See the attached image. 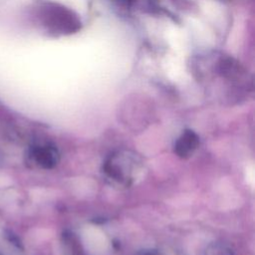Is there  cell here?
Segmentation results:
<instances>
[{
    "label": "cell",
    "mask_w": 255,
    "mask_h": 255,
    "mask_svg": "<svg viewBox=\"0 0 255 255\" xmlns=\"http://www.w3.org/2000/svg\"><path fill=\"white\" fill-rule=\"evenodd\" d=\"M199 145V137L192 129H184L174 143V153L180 158L190 157Z\"/></svg>",
    "instance_id": "obj_4"
},
{
    "label": "cell",
    "mask_w": 255,
    "mask_h": 255,
    "mask_svg": "<svg viewBox=\"0 0 255 255\" xmlns=\"http://www.w3.org/2000/svg\"><path fill=\"white\" fill-rule=\"evenodd\" d=\"M145 171L143 158L129 149L112 152L103 163L107 179L122 187H129L139 181Z\"/></svg>",
    "instance_id": "obj_1"
},
{
    "label": "cell",
    "mask_w": 255,
    "mask_h": 255,
    "mask_svg": "<svg viewBox=\"0 0 255 255\" xmlns=\"http://www.w3.org/2000/svg\"><path fill=\"white\" fill-rule=\"evenodd\" d=\"M45 16L47 18V25L61 33H73L80 28L78 18L64 7H48Z\"/></svg>",
    "instance_id": "obj_2"
},
{
    "label": "cell",
    "mask_w": 255,
    "mask_h": 255,
    "mask_svg": "<svg viewBox=\"0 0 255 255\" xmlns=\"http://www.w3.org/2000/svg\"><path fill=\"white\" fill-rule=\"evenodd\" d=\"M30 158L40 167L51 169L55 167L60 160L58 148L49 142L38 143L31 146L29 151Z\"/></svg>",
    "instance_id": "obj_3"
},
{
    "label": "cell",
    "mask_w": 255,
    "mask_h": 255,
    "mask_svg": "<svg viewBox=\"0 0 255 255\" xmlns=\"http://www.w3.org/2000/svg\"><path fill=\"white\" fill-rule=\"evenodd\" d=\"M205 255H234V253L226 244L221 242H214L207 247Z\"/></svg>",
    "instance_id": "obj_6"
},
{
    "label": "cell",
    "mask_w": 255,
    "mask_h": 255,
    "mask_svg": "<svg viewBox=\"0 0 255 255\" xmlns=\"http://www.w3.org/2000/svg\"><path fill=\"white\" fill-rule=\"evenodd\" d=\"M63 243L65 246L66 255H85L82 246L73 233H65L63 236Z\"/></svg>",
    "instance_id": "obj_5"
},
{
    "label": "cell",
    "mask_w": 255,
    "mask_h": 255,
    "mask_svg": "<svg viewBox=\"0 0 255 255\" xmlns=\"http://www.w3.org/2000/svg\"><path fill=\"white\" fill-rule=\"evenodd\" d=\"M137 255H163L161 252L157 251V250H153V249H149V250H142L141 252H139Z\"/></svg>",
    "instance_id": "obj_7"
}]
</instances>
